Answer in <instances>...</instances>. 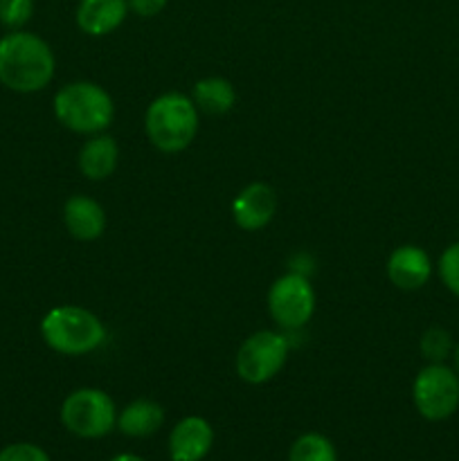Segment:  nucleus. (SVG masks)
Instances as JSON below:
<instances>
[{
  "instance_id": "23",
  "label": "nucleus",
  "mask_w": 459,
  "mask_h": 461,
  "mask_svg": "<svg viewBox=\"0 0 459 461\" xmlns=\"http://www.w3.org/2000/svg\"><path fill=\"white\" fill-rule=\"evenodd\" d=\"M111 461H144L142 457H138V455H130V453H122V455H115Z\"/></svg>"
},
{
  "instance_id": "17",
  "label": "nucleus",
  "mask_w": 459,
  "mask_h": 461,
  "mask_svg": "<svg viewBox=\"0 0 459 461\" xmlns=\"http://www.w3.org/2000/svg\"><path fill=\"white\" fill-rule=\"evenodd\" d=\"M288 461H338L336 446L320 432H306L291 446Z\"/></svg>"
},
{
  "instance_id": "2",
  "label": "nucleus",
  "mask_w": 459,
  "mask_h": 461,
  "mask_svg": "<svg viewBox=\"0 0 459 461\" xmlns=\"http://www.w3.org/2000/svg\"><path fill=\"white\" fill-rule=\"evenodd\" d=\"M144 126L158 151H184L198 133V108L187 95L165 93L148 104Z\"/></svg>"
},
{
  "instance_id": "7",
  "label": "nucleus",
  "mask_w": 459,
  "mask_h": 461,
  "mask_svg": "<svg viewBox=\"0 0 459 461\" xmlns=\"http://www.w3.org/2000/svg\"><path fill=\"white\" fill-rule=\"evenodd\" d=\"M268 311L286 331L304 327L315 313V291L309 277L297 270L282 275L268 291Z\"/></svg>"
},
{
  "instance_id": "9",
  "label": "nucleus",
  "mask_w": 459,
  "mask_h": 461,
  "mask_svg": "<svg viewBox=\"0 0 459 461\" xmlns=\"http://www.w3.org/2000/svg\"><path fill=\"white\" fill-rule=\"evenodd\" d=\"M277 212V194L270 185L252 183L243 187L232 201V216L237 225L248 232L266 228Z\"/></svg>"
},
{
  "instance_id": "1",
  "label": "nucleus",
  "mask_w": 459,
  "mask_h": 461,
  "mask_svg": "<svg viewBox=\"0 0 459 461\" xmlns=\"http://www.w3.org/2000/svg\"><path fill=\"white\" fill-rule=\"evenodd\" d=\"M54 77V54L40 36L12 32L0 39V84L16 93H39Z\"/></svg>"
},
{
  "instance_id": "10",
  "label": "nucleus",
  "mask_w": 459,
  "mask_h": 461,
  "mask_svg": "<svg viewBox=\"0 0 459 461\" xmlns=\"http://www.w3.org/2000/svg\"><path fill=\"white\" fill-rule=\"evenodd\" d=\"M214 446V430L202 417H184L169 435L171 461H202Z\"/></svg>"
},
{
  "instance_id": "3",
  "label": "nucleus",
  "mask_w": 459,
  "mask_h": 461,
  "mask_svg": "<svg viewBox=\"0 0 459 461\" xmlns=\"http://www.w3.org/2000/svg\"><path fill=\"white\" fill-rule=\"evenodd\" d=\"M45 345L63 356H86L106 340L102 320L81 306H57L40 322Z\"/></svg>"
},
{
  "instance_id": "24",
  "label": "nucleus",
  "mask_w": 459,
  "mask_h": 461,
  "mask_svg": "<svg viewBox=\"0 0 459 461\" xmlns=\"http://www.w3.org/2000/svg\"><path fill=\"white\" fill-rule=\"evenodd\" d=\"M453 369L457 372V376H459V342L454 345V349H453Z\"/></svg>"
},
{
  "instance_id": "21",
  "label": "nucleus",
  "mask_w": 459,
  "mask_h": 461,
  "mask_svg": "<svg viewBox=\"0 0 459 461\" xmlns=\"http://www.w3.org/2000/svg\"><path fill=\"white\" fill-rule=\"evenodd\" d=\"M0 461H50V455L34 444H12L0 450Z\"/></svg>"
},
{
  "instance_id": "19",
  "label": "nucleus",
  "mask_w": 459,
  "mask_h": 461,
  "mask_svg": "<svg viewBox=\"0 0 459 461\" xmlns=\"http://www.w3.org/2000/svg\"><path fill=\"white\" fill-rule=\"evenodd\" d=\"M436 270H439V277L441 282H444V286L448 288L454 297H459V241L450 243V246L441 252Z\"/></svg>"
},
{
  "instance_id": "6",
  "label": "nucleus",
  "mask_w": 459,
  "mask_h": 461,
  "mask_svg": "<svg viewBox=\"0 0 459 461\" xmlns=\"http://www.w3.org/2000/svg\"><path fill=\"white\" fill-rule=\"evenodd\" d=\"M417 412L428 421H446L459 410V376L446 363H428L412 383Z\"/></svg>"
},
{
  "instance_id": "18",
  "label": "nucleus",
  "mask_w": 459,
  "mask_h": 461,
  "mask_svg": "<svg viewBox=\"0 0 459 461\" xmlns=\"http://www.w3.org/2000/svg\"><path fill=\"white\" fill-rule=\"evenodd\" d=\"M418 347H421V356L428 363H446V358H453V336L441 327L428 329Z\"/></svg>"
},
{
  "instance_id": "5",
  "label": "nucleus",
  "mask_w": 459,
  "mask_h": 461,
  "mask_svg": "<svg viewBox=\"0 0 459 461\" xmlns=\"http://www.w3.org/2000/svg\"><path fill=\"white\" fill-rule=\"evenodd\" d=\"M61 423L81 439H102L117 426V410L111 396L94 387L75 390L61 405Z\"/></svg>"
},
{
  "instance_id": "20",
  "label": "nucleus",
  "mask_w": 459,
  "mask_h": 461,
  "mask_svg": "<svg viewBox=\"0 0 459 461\" xmlns=\"http://www.w3.org/2000/svg\"><path fill=\"white\" fill-rule=\"evenodd\" d=\"M34 14V0H0V23L12 30L25 25Z\"/></svg>"
},
{
  "instance_id": "22",
  "label": "nucleus",
  "mask_w": 459,
  "mask_h": 461,
  "mask_svg": "<svg viewBox=\"0 0 459 461\" xmlns=\"http://www.w3.org/2000/svg\"><path fill=\"white\" fill-rule=\"evenodd\" d=\"M166 7V0H129V9L142 18L158 16Z\"/></svg>"
},
{
  "instance_id": "4",
  "label": "nucleus",
  "mask_w": 459,
  "mask_h": 461,
  "mask_svg": "<svg viewBox=\"0 0 459 461\" xmlns=\"http://www.w3.org/2000/svg\"><path fill=\"white\" fill-rule=\"evenodd\" d=\"M54 115L75 133L97 135L111 126L115 104L102 86L93 81H75L54 95Z\"/></svg>"
},
{
  "instance_id": "8",
  "label": "nucleus",
  "mask_w": 459,
  "mask_h": 461,
  "mask_svg": "<svg viewBox=\"0 0 459 461\" xmlns=\"http://www.w3.org/2000/svg\"><path fill=\"white\" fill-rule=\"evenodd\" d=\"M288 358V338L277 331H256L237 354V374L250 385H261L277 376Z\"/></svg>"
},
{
  "instance_id": "16",
  "label": "nucleus",
  "mask_w": 459,
  "mask_h": 461,
  "mask_svg": "<svg viewBox=\"0 0 459 461\" xmlns=\"http://www.w3.org/2000/svg\"><path fill=\"white\" fill-rule=\"evenodd\" d=\"M192 99L198 111L207 113V115H225L228 111H232L237 95H234L232 84L223 77H205V79L196 81Z\"/></svg>"
},
{
  "instance_id": "11",
  "label": "nucleus",
  "mask_w": 459,
  "mask_h": 461,
  "mask_svg": "<svg viewBox=\"0 0 459 461\" xmlns=\"http://www.w3.org/2000/svg\"><path fill=\"white\" fill-rule=\"evenodd\" d=\"M432 275V261L423 248L400 246L387 259V277L400 291H418Z\"/></svg>"
},
{
  "instance_id": "12",
  "label": "nucleus",
  "mask_w": 459,
  "mask_h": 461,
  "mask_svg": "<svg viewBox=\"0 0 459 461\" xmlns=\"http://www.w3.org/2000/svg\"><path fill=\"white\" fill-rule=\"evenodd\" d=\"M63 221L68 232L79 241H94L106 230V212L94 198L75 194L66 201L63 207Z\"/></svg>"
},
{
  "instance_id": "15",
  "label": "nucleus",
  "mask_w": 459,
  "mask_h": 461,
  "mask_svg": "<svg viewBox=\"0 0 459 461\" xmlns=\"http://www.w3.org/2000/svg\"><path fill=\"white\" fill-rule=\"evenodd\" d=\"M165 423V410L148 399H138L126 405L122 414H117V428L122 435L133 437V439H144L158 432Z\"/></svg>"
},
{
  "instance_id": "14",
  "label": "nucleus",
  "mask_w": 459,
  "mask_h": 461,
  "mask_svg": "<svg viewBox=\"0 0 459 461\" xmlns=\"http://www.w3.org/2000/svg\"><path fill=\"white\" fill-rule=\"evenodd\" d=\"M120 147L111 135L97 133L81 147L79 171L88 180H106L117 169Z\"/></svg>"
},
{
  "instance_id": "13",
  "label": "nucleus",
  "mask_w": 459,
  "mask_h": 461,
  "mask_svg": "<svg viewBox=\"0 0 459 461\" xmlns=\"http://www.w3.org/2000/svg\"><path fill=\"white\" fill-rule=\"evenodd\" d=\"M129 0H81L76 7V25L88 36H106L124 23Z\"/></svg>"
}]
</instances>
